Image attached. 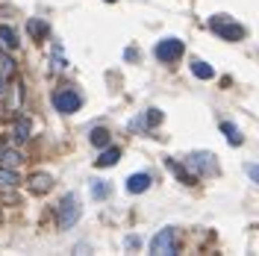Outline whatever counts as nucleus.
Wrapping results in <instances>:
<instances>
[{
  "mask_svg": "<svg viewBox=\"0 0 259 256\" xmlns=\"http://www.w3.org/2000/svg\"><path fill=\"white\" fill-rule=\"evenodd\" d=\"M27 32H30L35 41H45V38H48V32H50V27H48V21L32 18V21H27Z\"/></svg>",
  "mask_w": 259,
  "mask_h": 256,
  "instance_id": "obj_12",
  "label": "nucleus"
},
{
  "mask_svg": "<svg viewBox=\"0 0 259 256\" xmlns=\"http://www.w3.org/2000/svg\"><path fill=\"white\" fill-rule=\"evenodd\" d=\"M118 159H121V150H118V147H106V150L95 159V165L97 168H112V165H118Z\"/></svg>",
  "mask_w": 259,
  "mask_h": 256,
  "instance_id": "obj_13",
  "label": "nucleus"
},
{
  "mask_svg": "<svg viewBox=\"0 0 259 256\" xmlns=\"http://www.w3.org/2000/svg\"><path fill=\"white\" fill-rule=\"evenodd\" d=\"M165 168L177 177L183 186H194V183H197V174H192V168L183 165V162H177V159H165Z\"/></svg>",
  "mask_w": 259,
  "mask_h": 256,
  "instance_id": "obj_7",
  "label": "nucleus"
},
{
  "mask_svg": "<svg viewBox=\"0 0 259 256\" xmlns=\"http://www.w3.org/2000/svg\"><path fill=\"white\" fill-rule=\"evenodd\" d=\"M244 171H247V177L259 186V165H244Z\"/></svg>",
  "mask_w": 259,
  "mask_h": 256,
  "instance_id": "obj_22",
  "label": "nucleus"
},
{
  "mask_svg": "<svg viewBox=\"0 0 259 256\" xmlns=\"http://www.w3.org/2000/svg\"><path fill=\"white\" fill-rule=\"evenodd\" d=\"M27 186H30L32 194H48L50 189H53V177L45 174V171H35V174L30 177V183H27Z\"/></svg>",
  "mask_w": 259,
  "mask_h": 256,
  "instance_id": "obj_8",
  "label": "nucleus"
},
{
  "mask_svg": "<svg viewBox=\"0 0 259 256\" xmlns=\"http://www.w3.org/2000/svg\"><path fill=\"white\" fill-rule=\"evenodd\" d=\"M150 253H159V256L177 253V230L174 227H162L159 233L150 239Z\"/></svg>",
  "mask_w": 259,
  "mask_h": 256,
  "instance_id": "obj_3",
  "label": "nucleus"
},
{
  "mask_svg": "<svg viewBox=\"0 0 259 256\" xmlns=\"http://www.w3.org/2000/svg\"><path fill=\"white\" fill-rule=\"evenodd\" d=\"M186 165H189V168H192V174H197V177L215 174V171H218V162H215V156H212L209 150L189 153V156H186Z\"/></svg>",
  "mask_w": 259,
  "mask_h": 256,
  "instance_id": "obj_4",
  "label": "nucleus"
},
{
  "mask_svg": "<svg viewBox=\"0 0 259 256\" xmlns=\"http://www.w3.org/2000/svg\"><path fill=\"white\" fill-rule=\"evenodd\" d=\"M150 183H153V177L150 174H133V177H127V192L130 194H142V192H147L150 189Z\"/></svg>",
  "mask_w": 259,
  "mask_h": 256,
  "instance_id": "obj_9",
  "label": "nucleus"
},
{
  "mask_svg": "<svg viewBox=\"0 0 259 256\" xmlns=\"http://www.w3.org/2000/svg\"><path fill=\"white\" fill-rule=\"evenodd\" d=\"M53 106H56V112L71 115L82 106V97H80V92H74V89H59V92L53 95Z\"/></svg>",
  "mask_w": 259,
  "mask_h": 256,
  "instance_id": "obj_5",
  "label": "nucleus"
},
{
  "mask_svg": "<svg viewBox=\"0 0 259 256\" xmlns=\"http://www.w3.org/2000/svg\"><path fill=\"white\" fill-rule=\"evenodd\" d=\"M139 244H142V241L136 239V236H130V239H127V247H130V250H136V247H139Z\"/></svg>",
  "mask_w": 259,
  "mask_h": 256,
  "instance_id": "obj_23",
  "label": "nucleus"
},
{
  "mask_svg": "<svg viewBox=\"0 0 259 256\" xmlns=\"http://www.w3.org/2000/svg\"><path fill=\"white\" fill-rule=\"evenodd\" d=\"M221 133L227 136V142L233 144V147H239V144L244 142V139H242V133H239V127H236L233 121H221Z\"/></svg>",
  "mask_w": 259,
  "mask_h": 256,
  "instance_id": "obj_14",
  "label": "nucleus"
},
{
  "mask_svg": "<svg viewBox=\"0 0 259 256\" xmlns=\"http://www.w3.org/2000/svg\"><path fill=\"white\" fill-rule=\"evenodd\" d=\"M0 74H3L6 80H9V77H15V62H12V59H9V53H3V50H0Z\"/></svg>",
  "mask_w": 259,
  "mask_h": 256,
  "instance_id": "obj_20",
  "label": "nucleus"
},
{
  "mask_svg": "<svg viewBox=\"0 0 259 256\" xmlns=\"http://www.w3.org/2000/svg\"><path fill=\"white\" fill-rule=\"evenodd\" d=\"M106 3H115V0H106Z\"/></svg>",
  "mask_w": 259,
  "mask_h": 256,
  "instance_id": "obj_24",
  "label": "nucleus"
},
{
  "mask_svg": "<svg viewBox=\"0 0 259 256\" xmlns=\"http://www.w3.org/2000/svg\"><path fill=\"white\" fill-rule=\"evenodd\" d=\"M192 74L197 77V80H212V77H215L212 65H209V62H203V59H194V62H192Z\"/></svg>",
  "mask_w": 259,
  "mask_h": 256,
  "instance_id": "obj_15",
  "label": "nucleus"
},
{
  "mask_svg": "<svg viewBox=\"0 0 259 256\" xmlns=\"http://www.w3.org/2000/svg\"><path fill=\"white\" fill-rule=\"evenodd\" d=\"M24 162V156L18 153L15 147H6V144H0V165H6V168H18Z\"/></svg>",
  "mask_w": 259,
  "mask_h": 256,
  "instance_id": "obj_11",
  "label": "nucleus"
},
{
  "mask_svg": "<svg viewBox=\"0 0 259 256\" xmlns=\"http://www.w3.org/2000/svg\"><path fill=\"white\" fill-rule=\"evenodd\" d=\"M89 189H92V197H95V200H103V197H109V192H112V186H109L106 180H92Z\"/></svg>",
  "mask_w": 259,
  "mask_h": 256,
  "instance_id": "obj_17",
  "label": "nucleus"
},
{
  "mask_svg": "<svg viewBox=\"0 0 259 256\" xmlns=\"http://www.w3.org/2000/svg\"><path fill=\"white\" fill-rule=\"evenodd\" d=\"M0 186H3V189H15V186H18L15 168H6V165L0 168Z\"/></svg>",
  "mask_w": 259,
  "mask_h": 256,
  "instance_id": "obj_18",
  "label": "nucleus"
},
{
  "mask_svg": "<svg viewBox=\"0 0 259 256\" xmlns=\"http://www.w3.org/2000/svg\"><path fill=\"white\" fill-rule=\"evenodd\" d=\"M9 136H12L15 142H30V136H32L30 121H27V118H15V121H12V130H9Z\"/></svg>",
  "mask_w": 259,
  "mask_h": 256,
  "instance_id": "obj_10",
  "label": "nucleus"
},
{
  "mask_svg": "<svg viewBox=\"0 0 259 256\" xmlns=\"http://www.w3.org/2000/svg\"><path fill=\"white\" fill-rule=\"evenodd\" d=\"M0 45H3V48H9V50H15L18 45H21V41H18V32L12 30V27H6V24L0 27Z\"/></svg>",
  "mask_w": 259,
  "mask_h": 256,
  "instance_id": "obj_16",
  "label": "nucleus"
},
{
  "mask_svg": "<svg viewBox=\"0 0 259 256\" xmlns=\"http://www.w3.org/2000/svg\"><path fill=\"white\" fill-rule=\"evenodd\" d=\"M153 53H156V59H159V62H177L180 56L186 53V45H183L180 38H162Z\"/></svg>",
  "mask_w": 259,
  "mask_h": 256,
  "instance_id": "obj_6",
  "label": "nucleus"
},
{
  "mask_svg": "<svg viewBox=\"0 0 259 256\" xmlns=\"http://www.w3.org/2000/svg\"><path fill=\"white\" fill-rule=\"evenodd\" d=\"M89 139H92L95 147H106V144H109V130H106V127H95Z\"/></svg>",
  "mask_w": 259,
  "mask_h": 256,
  "instance_id": "obj_19",
  "label": "nucleus"
},
{
  "mask_svg": "<svg viewBox=\"0 0 259 256\" xmlns=\"http://www.w3.org/2000/svg\"><path fill=\"white\" fill-rule=\"evenodd\" d=\"M209 30L215 32V35H221L224 41H242L244 35H247V30H244L242 24H236L230 15H212Z\"/></svg>",
  "mask_w": 259,
  "mask_h": 256,
  "instance_id": "obj_1",
  "label": "nucleus"
},
{
  "mask_svg": "<svg viewBox=\"0 0 259 256\" xmlns=\"http://www.w3.org/2000/svg\"><path fill=\"white\" fill-rule=\"evenodd\" d=\"M82 209H80V200H77V194H65L62 200H59V206H56V224L62 227V230H71V227L80 221Z\"/></svg>",
  "mask_w": 259,
  "mask_h": 256,
  "instance_id": "obj_2",
  "label": "nucleus"
},
{
  "mask_svg": "<svg viewBox=\"0 0 259 256\" xmlns=\"http://www.w3.org/2000/svg\"><path fill=\"white\" fill-rule=\"evenodd\" d=\"M145 124H147V127H159V124H162V112H159V109H147V112H145Z\"/></svg>",
  "mask_w": 259,
  "mask_h": 256,
  "instance_id": "obj_21",
  "label": "nucleus"
}]
</instances>
